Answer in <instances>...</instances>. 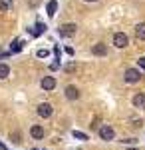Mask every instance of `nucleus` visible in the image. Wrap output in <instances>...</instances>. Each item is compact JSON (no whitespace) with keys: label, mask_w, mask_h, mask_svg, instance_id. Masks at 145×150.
Returning <instances> with one entry per match:
<instances>
[{"label":"nucleus","mask_w":145,"mask_h":150,"mask_svg":"<svg viewBox=\"0 0 145 150\" xmlns=\"http://www.w3.org/2000/svg\"><path fill=\"white\" fill-rule=\"evenodd\" d=\"M72 134H74V138H79V140H88V134H84V132H79V130H74Z\"/></svg>","instance_id":"obj_17"},{"label":"nucleus","mask_w":145,"mask_h":150,"mask_svg":"<svg viewBox=\"0 0 145 150\" xmlns=\"http://www.w3.org/2000/svg\"><path fill=\"white\" fill-rule=\"evenodd\" d=\"M76 30H78V24L68 22V24H62L58 32H60V36H64V38H72V36H76Z\"/></svg>","instance_id":"obj_1"},{"label":"nucleus","mask_w":145,"mask_h":150,"mask_svg":"<svg viewBox=\"0 0 145 150\" xmlns=\"http://www.w3.org/2000/svg\"><path fill=\"white\" fill-rule=\"evenodd\" d=\"M8 74H10V68H8V64H0V80L8 78Z\"/></svg>","instance_id":"obj_15"},{"label":"nucleus","mask_w":145,"mask_h":150,"mask_svg":"<svg viewBox=\"0 0 145 150\" xmlns=\"http://www.w3.org/2000/svg\"><path fill=\"white\" fill-rule=\"evenodd\" d=\"M139 68H143V70H145V56L139 58Z\"/></svg>","instance_id":"obj_21"},{"label":"nucleus","mask_w":145,"mask_h":150,"mask_svg":"<svg viewBox=\"0 0 145 150\" xmlns=\"http://www.w3.org/2000/svg\"><path fill=\"white\" fill-rule=\"evenodd\" d=\"M44 30H46V26H44V24H42V22H38V24H36V26H34V30H32V28H30V34H32V36H40V34H42V32H44Z\"/></svg>","instance_id":"obj_13"},{"label":"nucleus","mask_w":145,"mask_h":150,"mask_svg":"<svg viewBox=\"0 0 145 150\" xmlns=\"http://www.w3.org/2000/svg\"><path fill=\"white\" fill-rule=\"evenodd\" d=\"M64 70H66V72H74V70H76V64H68Z\"/></svg>","instance_id":"obj_20"},{"label":"nucleus","mask_w":145,"mask_h":150,"mask_svg":"<svg viewBox=\"0 0 145 150\" xmlns=\"http://www.w3.org/2000/svg\"><path fill=\"white\" fill-rule=\"evenodd\" d=\"M98 132H100V138L105 140V142H112V140L115 138V130H113L109 124H101Z\"/></svg>","instance_id":"obj_2"},{"label":"nucleus","mask_w":145,"mask_h":150,"mask_svg":"<svg viewBox=\"0 0 145 150\" xmlns=\"http://www.w3.org/2000/svg\"><path fill=\"white\" fill-rule=\"evenodd\" d=\"M12 8V0H0V12H8Z\"/></svg>","instance_id":"obj_16"},{"label":"nucleus","mask_w":145,"mask_h":150,"mask_svg":"<svg viewBox=\"0 0 145 150\" xmlns=\"http://www.w3.org/2000/svg\"><path fill=\"white\" fill-rule=\"evenodd\" d=\"M84 2H98V0H84Z\"/></svg>","instance_id":"obj_23"},{"label":"nucleus","mask_w":145,"mask_h":150,"mask_svg":"<svg viewBox=\"0 0 145 150\" xmlns=\"http://www.w3.org/2000/svg\"><path fill=\"white\" fill-rule=\"evenodd\" d=\"M64 94H66V98H68V100H78V98H79V90L76 88V86H74V84L66 86Z\"/></svg>","instance_id":"obj_8"},{"label":"nucleus","mask_w":145,"mask_h":150,"mask_svg":"<svg viewBox=\"0 0 145 150\" xmlns=\"http://www.w3.org/2000/svg\"><path fill=\"white\" fill-rule=\"evenodd\" d=\"M10 138H12V142H16V144H18V142H20V132H12Z\"/></svg>","instance_id":"obj_18"},{"label":"nucleus","mask_w":145,"mask_h":150,"mask_svg":"<svg viewBox=\"0 0 145 150\" xmlns=\"http://www.w3.org/2000/svg\"><path fill=\"white\" fill-rule=\"evenodd\" d=\"M127 44H129V36L125 32H115L113 34V46L115 48H125Z\"/></svg>","instance_id":"obj_3"},{"label":"nucleus","mask_w":145,"mask_h":150,"mask_svg":"<svg viewBox=\"0 0 145 150\" xmlns=\"http://www.w3.org/2000/svg\"><path fill=\"white\" fill-rule=\"evenodd\" d=\"M135 36H137V40H145V22L135 24Z\"/></svg>","instance_id":"obj_11"},{"label":"nucleus","mask_w":145,"mask_h":150,"mask_svg":"<svg viewBox=\"0 0 145 150\" xmlns=\"http://www.w3.org/2000/svg\"><path fill=\"white\" fill-rule=\"evenodd\" d=\"M38 56H40V58H46V56H48V50H44V48H42V50H38Z\"/></svg>","instance_id":"obj_19"},{"label":"nucleus","mask_w":145,"mask_h":150,"mask_svg":"<svg viewBox=\"0 0 145 150\" xmlns=\"http://www.w3.org/2000/svg\"><path fill=\"white\" fill-rule=\"evenodd\" d=\"M46 10H48V16L52 18V16L56 14V10H58V2H56V0H50L48 6H46Z\"/></svg>","instance_id":"obj_12"},{"label":"nucleus","mask_w":145,"mask_h":150,"mask_svg":"<svg viewBox=\"0 0 145 150\" xmlns=\"http://www.w3.org/2000/svg\"><path fill=\"white\" fill-rule=\"evenodd\" d=\"M123 78H125V82H129V84H135V82L141 80V72H139L137 68H127Z\"/></svg>","instance_id":"obj_4"},{"label":"nucleus","mask_w":145,"mask_h":150,"mask_svg":"<svg viewBox=\"0 0 145 150\" xmlns=\"http://www.w3.org/2000/svg\"><path fill=\"white\" fill-rule=\"evenodd\" d=\"M22 40L20 38H16V40H12V44H10V52H20L22 50Z\"/></svg>","instance_id":"obj_14"},{"label":"nucleus","mask_w":145,"mask_h":150,"mask_svg":"<svg viewBox=\"0 0 145 150\" xmlns=\"http://www.w3.org/2000/svg\"><path fill=\"white\" fill-rule=\"evenodd\" d=\"M60 68V64H58V62H52V64H50V70H58Z\"/></svg>","instance_id":"obj_22"},{"label":"nucleus","mask_w":145,"mask_h":150,"mask_svg":"<svg viewBox=\"0 0 145 150\" xmlns=\"http://www.w3.org/2000/svg\"><path fill=\"white\" fill-rule=\"evenodd\" d=\"M52 114H54V106L50 102H42L38 106V116H40V118H50Z\"/></svg>","instance_id":"obj_5"},{"label":"nucleus","mask_w":145,"mask_h":150,"mask_svg":"<svg viewBox=\"0 0 145 150\" xmlns=\"http://www.w3.org/2000/svg\"><path fill=\"white\" fill-rule=\"evenodd\" d=\"M30 134H32V138L42 140V138H44V128L40 126V124H34V126L30 128Z\"/></svg>","instance_id":"obj_10"},{"label":"nucleus","mask_w":145,"mask_h":150,"mask_svg":"<svg viewBox=\"0 0 145 150\" xmlns=\"http://www.w3.org/2000/svg\"><path fill=\"white\" fill-rule=\"evenodd\" d=\"M91 54H96V56H107V44H103V42L93 44L91 46Z\"/></svg>","instance_id":"obj_7"},{"label":"nucleus","mask_w":145,"mask_h":150,"mask_svg":"<svg viewBox=\"0 0 145 150\" xmlns=\"http://www.w3.org/2000/svg\"><path fill=\"white\" fill-rule=\"evenodd\" d=\"M131 102H133L135 108H141V110H145V94H143V92H137V94L133 96V100H131Z\"/></svg>","instance_id":"obj_9"},{"label":"nucleus","mask_w":145,"mask_h":150,"mask_svg":"<svg viewBox=\"0 0 145 150\" xmlns=\"http://www.w3.org/2000/svg\"><path fill=\"white\" fill-rule=\"evenodd\" d=\"M127 150H139V148H127Z\"/></svg>","instance_id":"obj_24"},{"label":"nucleus","mask_w":145,"mask_h":150,"mask_svg":"<svg viewBox=\"0 0 145 150\" xmlns=\"http://www.w3.org/2000/svg\"><path fill=\"white\" fill-rule=\"evenodd\" d=\"M40 86H42V90H48V92H50V90L56 88V78H54V76H44L42 82H40Z\"/></svg>","instance_id":"obj_6"}]
</instances>
